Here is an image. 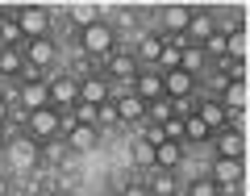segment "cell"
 I'll return each mask as SVG.
<instances>
[{
  "label": "cell",
  "instance_id": "cell-1",
  "mask_svg": "<svg viewBox=\"0 0 250 196\" xmlns=\"http://www.w3.org/2000/svg\"><path fill=\"white\" fill-rule=\"evenodd\" d=\"M80 50H83V59L104 63L108 54L117 50V25H113V21H104V17H96L88 29H80Z\"/></svg>",
  "mask_w": 250,
  "mask_h": 196
},
{
  "label": "cell",
  "instance_id": "cell-2",
  "mask_svg": "<svg viewBox=\"0 0 250 196\" xmlns=\"http://www.w3.org/2000/svg\"><path fill=\"white\" fill-rule=\"evenodd\" d=\"M21 134H29L38 146L54 142V138H62V113L59 109H34V113H25V121H21Z\"/></svg>",
  "mask_w": 250,
  "mask_h": 196
},
{
  "label": "cell",
  "instance_id": "cell-3",
  "mask_svg": "<svg viewBox=\"0 0 250 196\" xmlns=\"http://www.w3.org/2000/svg\"><path fill=\"white\" fill-rule=\"evenodd\" d=\"M4 167H13V171H38L42 167V146L34 142L29 134H13L9 142H4Z\"/></svg>",
  "mask_w": 250,
  "mask_h": 196
},
{
  "label": "cell",
  "instance_id": "cell-4",
  "mask_svg": "<svg viewBox=\"0 0 250 196\" xmlns=\"http://www.w3.org/2000/svg\"><path fill=\"white\" fill-rule=\"evenodd\" d=\"M138 71H142V67H138L134 50H121V46H117V50L108 54L104 63H100V75H104V80L113 84V92H117V88H129Z\"/></svg>",
  "mask_w": 250,
  "mask_h": 196
},
{
  "label": "cell",
  "instance_id": "cell-5",
  "mask_svg": "<svg viewBox=\"0 0 250 196\" xmlns=\"http://www.w3.org/2000/svg\"><path fill=\"white\" fill-rule=\"evenodd\" d=\"M13 21H17V29H21L25 42H34V38H50V29H54V17H50L46 4H21V9L13 13Z\"/></svg>",
  "mask_w": 250,
  "mask_h": 196
},
{
  "label": "cell",
  "instance_id": "cell-6",
  "mask_svg": "<svg viewBox=\"0 0 250 196\" xmlns=\"http://www.w3.org/2000/svg\"><path fill=\"white\" fill-rule=\"evenodd\" d=\"M100 130H92V125H80L75 121L71 113H62V146H67V151L71 154H92L100 146Z\"/></svg>",
  "mask_w": 250,
  "mask_h": 196
},
{
  "label": "cell",
  "instance_id": "cell-7",
  "mask_svg": "<svg viewBox=\"0 0 250 196\" xmlns=\"http://www.w3.org/2000/svg\"><path fill=\"white\" fill-rule=\"evenodd\" d=\"M21 54H25V75H46L54 63H59V46H54V38L21 42Z\"/></svg>",
  "mask_w": 250,
  "mask_h": 196
},
{
  "label": "cell",
  "instance_id": "cell-8",
  "mask_svg": "<svg viewBox=\"0 0 250 196\" xmlns=\"http://www.w3.org/2000/svg\"><path fill=\"white\" fill-rule=\"evenodd\" d=\"M113 109H117L121 130H134V134H138V125H146V100L134 96L129 88H117L113 92Z\"/></svg>",
  "mask_w": 250,
  "mask_h": 196
},
{
  "label": "cell",
  "instance_id": "cell-9",
  "mask_svg": "<svg viewBox=\"0 0 250 196\" xmlns=\"http://www.w3.org/2000/svg\"><path fill=\"white\" fill-rule=\"evenodd\" d=\"M13 100L21 105V113H34V109H46L50 105V92H46V75H25L17 88L9 92Z\"/></svg>",
  "mask_w": 250,
  "mask_h": 196
},
{
  "label": "cell",
  "instance_id": "cell-10",
  "mask_svg": "<svg viewBox=\"0 0 250 196\" xmlns=\"http://www.w3.org/2000/svg\"><path fill=\"white\" fill-rule=\"evenodd\" d=\"M46 92H50V109L71 113L80 105V80L75 75H46Z\"/></svg>",
  "mask_w": 250,
  "mask_h": 196
},
{
  "label": "cell",
  "instance_id": "cell-11",
  "mask_svg": "<svg viewBox=\"0 0 250 196\" xmlns=\"http://www.w3.org/2000/svg\"><path fill=\"white\" fill-rule=\"evenodd\" d=\"M163 92H167V100H171V105H179V109H184L192 96H200V80L175 67V71H167V75H163Z\"/></svg>",
  "mask_w": 250,
  "mask_h": 196
},
{
  "label": "cell",
  "instance_id": "cell-12",
  "mask_svg": "<svg viewBox=\"0 0 250 196\" xmlns=\"http://www.w3.org/2000/svg\"><path fill=\"white\" fill-rule=\"evenodd\" d=\"M208 179H213L221 192H229V188H246V159H213Z\"/></svg>",
  "mask_w": 250,
  "mask_h": 196
},
{
  "label": "cell",
  "instance_id": "cell-13",
  "mask_svg": "<svg viewBox=\"0 0 250 196\" xmlns=\"http://www.w3.org/2000/svg\"><path fill=\"white\" fill-rule=\"evenodd\" d=\"M208 146H213V159H246V130L225 125L208 138Z\"/></svg>",
  "mask_w": 250,
  "mask_h": 196
},
{
  "label": "cell",
  "instance_id": "cell-14",
  "mask_svg": "<svg viewBox=\"0 0 250 196\" xmlns=\"http://www.w3.org/2000/svg\"><path fill=\"white\" fill-rule=\"evenodd\" d=\"M188 109H192V113H196L200 121H205L208 130H213V134L229 125V113L221 109V100H217V96H205V92H200V96H192V100H188Z\"/></svg>",
  "mask_w": 250,
  "mask_h": 196
},
{
  "label": "cell",
  "instance_id": "cell-15",
  "mask_svg": "<svg viewBox=\"0 0 250 196\" xmlns=\"http://www.w3.org/2000/svg\"><path fill=\"white\" fill-rule=\"evenodd\" d=\"M80 100H83V105H92V109L108 105V100H113V84H108L100 71L83 75V80H80Z\"/></svg>",
  "mask_w": 250,
  "mask_h": 196
},
{
  "label": "cell",
  "instance_id": "cell-16",
  "mask_svg": "<svg viewBox=\"0 0 250 196\" xmlns=\"http://www.w3.org/2000/svg\"><path fill=\"white\" fill-rule=\"evenodd\" d=\"M217 100H221V109H225L229 117H242V113L250 109V84H246V80H229Z\"/></svg>",
  "mask_w": 250,
  "mask_h": 196
},
{
  "label": "cell",
  "instance_id": "cell-17",
  "mask_svg": "<svg viewBox=\"0 0 250 196\" xmlns=\"http://www.w3.org/2000/svg\"><path fill=\"white\" fill-rule=\"evenodd\" d=\"M188 21H192V9H188V4H171V9L163 13V29H154V34H159L163 42H171V38H184Z\"/></svg>",
  "mask_w": 250,
  "mask_h": 196
},
{
  "label": "cell",
  "instance_id": "cell-18",
  "mask_svg": "<svg viewBox=\"0 0 250 196\" xmlns=\"http://www.w3.org/2000/svg\"><path fill=\"white\" fill-rule=\"evenodd\" d=\"M129 92H134V96H142L146 105H154V100L167 96V92H163V75H159V71H138L134 84H129Z\"/></svg>",
  "mask_w": 250,
  "mask_h": 196
},
{
  "label": "cell",
  "instance_id": "cell-19",
  "mask_svg": "<svg viewBox=\"0 0 250 196\" xmlns=\"http://www.w3.org/2000/svg\"><path fill=\"white\" fill-rule=\"evenodd\" d=\"M163 54V38L159 34H138V46H134V59L142 71H154V63Z\"/></svg>",
  "mask_w": 250,
  "mask_h": 196
},
{
  "label": "cell",
  "instance_id": "cell-20",
  "mask_svg": "<svg viewBox=\"0 0 250 196\" xmlns=\"http://www.w3.org/2000/svg\"><path fill=\"white\" fill-rule=\"evenodd\" d=\"M213 29H217L213 13H196V9H192V21H188V29H184V42H188V46H200Z\"/></svg>",
  "mask_w": 250,
  "mask_h": 196
},
{
  "label": "cell",
  "instance_id": "cell-21",
  "mask_svg": "<svg viewBox=\"0 0 250 196\" xmlns=\"http://www.w3.org/2000/svg\"><path fill=\"white\" fill-rule=\"evenodd\" d=\"M184 154H188L184 142H163V146H154V171H175L179 163H184Z\"/></svg>",
  "mask_w": 250,
  "mask_h": 196
},
{
  "label": "cell",
  "instance_id": "cell-22",
  "mask_svg": "<svg viewBox=\"0 0 250 196\" xmlns=\"http://www.w3.org/2000/svg\"><path fill=\"white\" fill-rule=\"evenodd\" d=\"M208 138H213V130L184 105V146H200V142H208Z\"/></svg>",
  "mask_w": 250,
  "mask_h": 196
},
{
  "label": "cell",
  "instance_id": "cell-23",
  "mask_svg": "<svg viewBox=\"0 0 250 196\" xmlns=\"http://www.w3.org/2000/svg\"><path fill=\"white\" fill-rule=\"evenodd\" d=\"M0 80H9V84L25 80V54L21 50H0Z\"/></svg>",
  "mask_w": 250,
  "mask_h": 196
},
{
  "label": "cell",
  "instance_id": "cell-24",
  "mask_svg": "<svg viewBox=\"0 0 250 196\" xmlns=\"http://www.w3.org/2000/svg\"><path fill=\"white\" fill-rule=\"evenodd\" d=\"M179 71L196 75V80H200V75L208 71V59L200 54V46H188V42H184V50H179Z\"/></svg>",
  "mask_w": 250,
  "mask_h": 196
},
{
  "label": "cell",
  "instance_id": "cell-25",
  "mask_svg": "<svg viewBox=\"0 0 250 196\" xmlns=\"http://www.w3.org/2000/svg\"><path fill=\"white\" fill-rule=\"evenodd\" d=\"M179 50H184V38H171V42H163V54H159V63H154V71H159V75L175 71V67H179Z\"/></svg>",
  "mask_w": 250,
  "mask_h": 196
},
{
  "label": "cell",
  "instance_id": "cell-26",
  "mask_svg": "<svg viewBox=\"0 0 250 196\" xmlns=\"http://www.w3.org/2000/svg\"><path fill=\"white\" fill-rule=\"evenodd\" d=\"M146 188H150V196H179L175 171H154V175L146 179Z\"/></svg>",
  "mask_w": 250,
  "mask_h": 196
},
{
  "label": "cell",
  "instance_id": "cell-27",
  "mask_svg": "<svg viewBox=\"0 0 250 196\" xmlns=\"http://www.w3.org/2000/svg\"><path fill=\"white\" fill-rule=\"evenodd\" d=\"M21 29H17V21H13V13L9 17H0V50H21Z\"/></svg>",
  "mask_w": 250,
  "mask_h": 196
},
{
  "label": "cell",
  "instance_id": "cell-28",
  "mask_svg": "<svg viewBox=\"0 0 250 196\" xmlns=\"http://www.w3.org/2000/svg\"><path fill=\"white\" fill-rule=\"evenodd\" d=\"M171 113H184V109H179V105H171L167 96H163V100H154V105H146V121H150V125H163Z\"/></svg>",
  "mask_w": 250,
  "mask_h": 196
},
{
  "label": "cell",
  "instance_id": "cell-29",
  "mask_svg": "<svg viewBox=\"0 0 250 196\" xmlns=\"http://www.w3.org/2000/svg\"><path fill=\"white\" fill-rule=\"evenodd\" d=\"M179 196H221V188H217L208 175H200V179H192V184L179 188Z\"/></svg>",
  "mask_w": 250,
  "mask_h": 196
},
{
  "label": "cell",
  "instance_id": "cell-30",
  "mask_svg": "<svg viewBox=\"0 0 250 196\" xmlns=\"http://www.w3.org/2000/svg\"><path fill=\"white\" fill-rule=\"evenodd\" d=\"M159 130H163V138H167V142H184V113H171Z\"/></svg>",
  "mask_w": 250,
  "mask_h": 196
},
{
  "label": "cell",
  "instance_id": "cell-31",
  "mask_svg": "<svg viewBox=\"0 0 250 196\" xmlns=\"http://www.w3.org/2000/svg\"><path fill=\"white\" fill-rule=\"evenodd\" d=\"M71 117H75V121H80V125H92V130H100V109L83 105V100H80V105L71 109Z\"/></svg>",
  "mask_w": 250,
  "mask_h": 196
},
{
  "label": "cell",
  "instance_id": "cell-32",
  "mask_svg": "<svg viewBox=\"0 0 250 196\" xmlns=\"http://www.w3.org/2000/svg\"><path fill=\"white\" fill-rule=\"evenodd\" d=\"M138 142H146V146H163V142H167V138H163V130H159V125H150V121H146V125H138Z\"/></svg>",
  "mask_w": 250,
  "mask_h": 196
},
{
  "label": "cell",
  "instance_id": "cell-33",
  "mask_svg": "<svg viewBox=\"0 0 250 196\" xmlns=\"http://www.w3.org/2000/svg\"><path fill=\"white\" fill-rule=\"evenodd\" d=\"M9 121H13V96L0 92V130H9Z\"/></svg>",
  "mask_w": 250,
  "mask_h": 196
},
{
  "label": "cell",
  "instance_id": "cell-34",
  "mask_svg": "<svg viewBox=\"0 0 250 196\" xmlns=\"http://www.w3.org/2000/svg\"><path fill=\"white\" fill-rule=\"evenodd\" d=\"M134 159L142 163V167H154V146H146V142H134Z\"/></svg>",
  "mask_w": 250,
  "mask_h": 196
},
{
  "label": "cell",
  "instance_id": "cell-35",
  "mask_svg": "<svg viewBox=\"0 0 250 196\" xmlns=\"http://www.w3.org/2000/svg\"><path fill=\"white\" fill-rule=\"evenodd\" d=\"M108 125H121V121H117V109H113V100H108V105H100V134H104Z\"/></svg>",
  "mask_w": 250,
  "mask_h": 196
},
{
  "label": "cell",
  "instance_id": "cell-36",
  "mask_svg": "<svg viewBox=\"0 0 250 196\" xmlns=\"http://www.w3.org/2000/svg\"><path fill=\"white\" fill-rule=\"evenodd\" d=\"M117 196H150V188L134 179V184H121V188H117Z\"/></svg>",
  "mask_w": 250,
  "mask_h": 196
},
{
  "label": "cell",
  "instance_id": "cell-37",
  "mask_svg": "<svg viewBox=\"0 0 250 196\" xmlns=\"http://www.w3.org/2000/svg\"><path fill=\"white\" fill-rule=\"evenodd\" d=\"M225 84H229V80H225V75H221V71H213V75H208V88H213V92H217V96H221V88H225Z\"/></svg>",
  "mask_w": 250,
  "mask_h": 196
},
{
  "label": "cell",
  "instance_id": "cell-38",
  "mask_svg": "<svg viewBox=\"0 0 250 196\" xmlns=\"http://www.w3.org/2000/svg\"><path fill=\"white\" fill-rule=\"evenodd\" d=\"M46 196H75V192H71V188H50Z\"/></svg>",
  "mask_w": 250,
  "mask_h": 196
},
{
  "label": "cell",
  "instance_id": "cell-39",
  "mask_svg": "<svg viewBox=\"0 0 250 196\" xmlns=\"http://www.w3.org/2000/svg\"><path fill=\"white\" fill-rule=\"evenodd\" d=\"M9 192H13V188H9V179L0 175V196H9Z\"/></svg>",
  "mask_w": 250,
  "mask_h": 196
},
{
  "label": "cell",
  "instance_id": "cell-40",
  "mask_svg": "<svg viewBox=\"0 0 250 196\" xmlns=\"http://www.w3.org/2000/svg\"><path fill=\"white\" fill-rule=\"evenodd\" d=\"M4 142H9V134H4V130H0V154H4Z\"/></svg>",
  "mask_w": 250,
  "mask_h": 196
},
{
  "label": "cell",
  "instance_id": "cell-41",
  "mask_svg": "<svg viewBox=\"0 0 250 196\" xmlns=\"http://www.w3.org/2000/svg\"><path fill=\"white\" fill-rule=\"evenodd\" d=\"M0 167H4V154H0Z\"/></svg>",
  "mask_w": 250,
  "mask_h": 196
},
{
  "label": "cell",
  "instance_id": "cell-42",
  "mask_svg": "<svg viewBox=\"0 0 250 196\" xmlns=\"http://www.w3.org/2000/svg\"><path fill=\"white\" fill-rule=\"evenodd\" d=\"M113 196H117V192H113Z\"/></svg>",
  "mask_w": 250,
  "mask_h": 196
}]
</instances>
